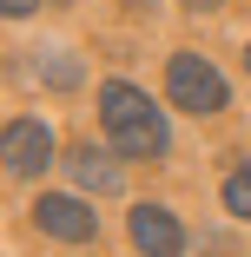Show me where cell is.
<instances>
[{
  "label": "cell",
  "mask_w": 251,
  "mask_h": 257,
  "mask_svg": "<svg viewBox=\"0 0 251 257\" xmlns=\"http://www.w3.org/2000/svg\"><path fill=\"white\" fill-rule=\"evenodd\" d=\"M60 165L79 178V191H99V198H113V191H119V165H113V159H99V145H79V152H66Z\"/></svg>",
  "instance_id": "8992f818"
},
{
  "label": "cell",
  "mask_w": 251,
  "mask_h": 257,
  "mask_svg": "<svg viewBox=\"0 0 251 257\" xmlns=\"http://www.w3.org/2000/svg\"><path fill=\"white\" fill-rule=\"evenodd\" d=\"M132 7H145V0H132Z\"/></svg>",
  "instance_id": "4fadbf2b"
},
{
  "label": "cell",
  "mask_w": 251,
  "mask_h": 257,
  "mask_svg": "<svg viewBox=\"0 0 251 257\" xmlns=\"http://www.w3.org/2000/svg\"><path fill=\"white\" fill-rule=\"evenodd\" d=\"M53 7H66V0H53Z\"/></svg>",
  "instance_id": "7c38bea8"
},
{
  "label": "cell",
  "mask_w": 251,
  "mask_h": 257,
  "mask_svg": "<svg viewBox=\"0 0 251 257\" xmlns=\"http://www.w3.org/2000/svg\"><path fill=\"white\" fill-rule=\"evenodd\" d=\"M132 244L139 250H152V257H179L185 250V231H179V218L165 211V204H132Z\"/></svg>",
  "instance_id": "5b68a950"
},
{
  "label": "cell",
  "mask_w": 251,
  "mask_h": 257,
  "mask_svg": "<svg viewBox=\"0 0 251 257\" xmlns=\"http://www.w3.org/2000/svg\"><path fill=\"white\" fill-rule=\"evenodd\" d=\"M33 79L53 86V92H73V86L86 79V66L66 53V46H40V53H33Z\"/></svg>",
  "instance_id": "52a82bcc"
},
{
  "label": "cell",
  "mask_w": 251,
  "mask_h": 257,
  "mask_svg": "<svg viewBox=\"0 0 251 257\" xmlns=\"http://www.w3.org/2000/svg\"><path fill=\"white\" fill-rule=\"evenodd\" d=\"M0 7H7V20H27V14L40 7V0H0Z\"/></svg>",
  "instance_id": "9c48e42d"
},
{
  "label": "cell",
  "mask_w": 251,
  "mask_h": 257,
  "mask_svg": "<svg viewBox=\"0 0 251 257\" xmlns=\"http://www.w3.org/2000/svg\"><path fill=\"white\" fill-rule=\"evenodd\" d=\"M165 99H172L179 112L212 119V112L231 106V86H225V73H218L205 53H172V60H165Z\"/></svg>",
  "instance_id": "7a4b0ae2"
},
{
  "label": "cell",
  "mask_w": 251,
  "mask_h": 257,
  "mask_svg": "<svg viewBox=\"0 0 251 257\" xmlns=\"http://www.w3.org/2000/svg\"><path fill=\"white\" fill-rule=\"evenodd\" d=\"M185 7H218V0H185Z\"/></svg>",
  "instance_id": "30bf717a"
},
{
  "label": "cell",
  "mask_w": 251,
  "mask_h": 257,
  "mask_svg": "<svg viewBox=\"0 0 251 257\" xmlns=\"http://www.w3.org/2000/svg\"><path fill=\"white\" fill-rule=\"evenodd\" d=\"M0 159H7V178H40L46 165L60 159L53 125H46V119H7V125H0Z\"/></svg>",
  "instance_id": "3957f363"
},
{
  "label": "cell",
  "mask_w": 251,
  "mask_h": 257,
  "mask_svg": "<svg viewBox=\"0 0 251 257\" xmlns=\"http://www.w3.org/2000/svg\"><path fill=\"white\" fill-rule=\"evenodd\" d=\"M244 73H251V46H244Z\"/></svg>",
  "instance_id": "8fae6325"
},
{
  "label": "cell",
  "mask_w": 251,
  "mask_h": 257,
  "mask_svg": "<svg viewBox=\"0 0 251 257\" xmlns=\"http://www.w3.org/2000/svg\"><path fill=\"white\" fill-rule=\"evenodd\" d=\"M33 224L60 244H93L99 237V211H86V198H66V191H40L33 198Z\"/></svg>",
  "instance_id": "277c9868"
},
{
  "label": "cell",
  "mask_w": 251,
  "mask_h": 257,
  "mask_svg": "<svg viewBox=\"0 0 251 257\" xmlns=\"http://www.w3.org/2000/svg\"><path fill=\"white\" fill-rule=\"evenodd\" d=\"M99 125H106V145L119 159H165L172 152L165 112L152 106V92H139L132 79H106L99 86Z\"/></svg>",
  "instance_id": "6da1fadb"
},
{
  "label": "cell",
  "mask_w": 251,
  "mask_h": 257,
  "mask_svg": "<svg viewBox=\"0 0 251 257\" xmlns=\"http://www.w3.org/2000/svg\"><path fill=\"white\" fill-rule=\"evenodd\" d=\"M225 211L251 224V165H238V172L225 178Z\"/></svg>",
  "instance_id": "ba28073f"
}]
</instances>
